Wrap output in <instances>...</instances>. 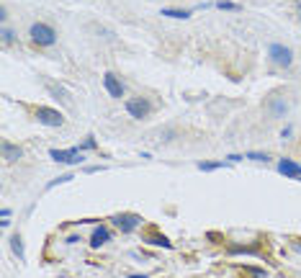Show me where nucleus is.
<instances>
[{"label":"nucleus","mask_w":301,"mask_h":278,"mask_svg":"<svg viewBox=\"0 0 301 278\" xmlns=\"http://www.w3.org/2000/svg\"><path fill=\"white\" fill-rule=\"evenodd\" d=\"M11 247H13V252H16L18 258H23V245H21V237H18V235L11 237Z\"/></svg>","instance_id":"nucleus-13"},{"label":"nucleus","mask_w":301,"mask_h":278,"mask_svg":"<svg viewBox=\"0 0 301 278\" xmlns=\"http://www.w3.org/2000/svg\"><path fill=\"white\" fill-rule=\"evenodd\" d=\"M296 16H298V18H301V3H298V6H296Z\"/></svg>","instance_id":"nucleus-22"},{"label":"nucleus","mask_w":301,"mask_h":278,"mask_svg":"<svg viewBox=\"0 0 301 278\" xmlns=\"http://www.w3.org/2000/svg\"><path fill=\"white\" fill-rule=\"evenodd\" d=\"M152 245H160V247H172L170 242H167V237L165 235H157V232H149V237H147Z\"/></svg>","instance_id":"nucleus-11"},{"label":"nucleus","mask_w":301,"mask_h":278,"mask_svg":"<svg viewBox=\"0 0 301 278\" xmlns=\"http://www.w3.org/2000/svg\"><path fill=\"white\" fill-rule=\"evenodd\" d=\"M162 16H170V18H188L191 11H172V8H165Z\"/></svg>","instance_id":"nucleus-12"},{"label":"nucleus","mask_w":301,"mask_h":278,"mask_svg":"<svg viewBox=\"0 0 301 278\" xmlns=\"http://www.w3.org/2000/svg\"><path fill=\"white\" fill-rule=\"evenodd\" d=\"M0 150H3V160L6 163H18L23 157V150L18 145H11V142H3V145H0Z\"/></svg>","instance_id":"nucleus-8"},{"label":"nucleus","mask_w":301,"mask_h":278,"mask_svg":"<svg viewBox=\"0 0 301 278\" xmlns=\"http://www.w3.org/2000/svg\"><path fill=\"white\" fill-rule=\"evenodd\" d=\"M270 59L275 64H281V67H288L293 62V52L288 47H283V44H270Z\"/></svg>","instance_id":"nucleus-5"},{"label":"nucleus","mask_w":301,"mask_h":278,"mask_svg":"<svg viewBox=\"0 0 301 278\" xmlns=\"http://www.w3.org/2000/svg\"><path fill=\"white\" fill-rule=\"evenodd\" d=\"M278 173H283L286 178L301 180V165H296L293 160H281V163H278Z\"/></svg>","instance_id":"nucleus-9"},{"label":"nucleus","mask_w":301,"mask_h":278,"mask_svg":"<svg viewBox=\"0 0 301 278\" xmlns=\"http://www.w3.org/2000/svg\"><path fill=\"white\" fill-rule=\"evenodd\" d=\"M273 111H275V116H281V113L286 111V106H283L281 101H275V103H273Z\"/></svg>","instance_id":"nucleus-21"},{"label":"nucleus","mask_w":301,"mask_h":278,"mask_svg":"<svg viewBox=\"0 0 301 278\" xmlns=\"http://www.w3.org/2000/svg\"><path fill=\"white\" fill-rule=\"evenodd\" d=\"M129 278H147V275H129Z\"/></svg>","instance_id":"nucleus-23"},{"label":"nucleus","mask_w":301,"mask_h":278,"mask_svg":"<svg viewBox=\"0 0 301 278\" xmlns=\"http://www.w3.org/2000/svg\"><path fill=\"white\" fill-rule=\"evenodd\" d=\"M216 8H224V11H237L239 6H237V3H229V0H219Z\"/></svg>","instance_id":"nucleus-15"},{"label":"nucleus","mask_w":301,"mask_h":278,"mask_svg":"<svg viewBox=\"0 0 301 278\" xmlns=\"http://www.w3.org/2000/svg\"><path fill=\"white\" fill-rule=\"evenodd\" d=\"M247 157H250V160H258V163H268V160H270V157H268V155H263V152H250Z\"/></svg>","instance_id":"nucleus-18"},{"label":"nucleus","mask_w":301,"mask_h":278,"mask_svg":"<svg viewBox=\"0 0 301 278\" xmlns=\"http://www.w3.org/2000/svg\"><path fill=\"white\" fill-rule=\"evenodd\" d=\"M78 150H80V152H83V150H95V139H93V136H85V142H83Z\"/></svg>","instance_id":"nucleus-17"},{"label":"nucleus","mask_w":301,"mask_h":278,"mask_svg":"<svg viewBox=\"0 0 301 278\" xmlns=\"http://www.w3.org/2000/svg\"><path fill=\"white\" fill-rule=\"evenodd\" d=\"M49 90H52V93H54V96H59V98H62V101H65V103H70V98H67V93H65V90H62V88H57V85H49Z\"/></svg>","instance_id":"nucleus-16"},{"label":"nucleus","mask_w":301,"mask_h":278,"mask_svg":"<svg viewBox=\"0 0 301 278\" xmlns=\"http://www.w3.org/2000/svg\"><path fill=\"white\" fill-rule=\"evenodd\" d=\"M49 155H52V160H57V163H67V165L83 160V152H80L78 147H75V150H52Z\"/></svg>","instance_id":"nucleus-6"},{"label":"nucleus","mask_w":301,"mask_h":278,"mask_svg":"<svg viewBox=\"0 0 301 278\" xmlns=\"http://www.w3.org/2000/svg\"><path fill=\"white\" fill-rule=\"evenodd\" d=\"M111 222L121 229V232H134L142 224V217H137V214H116Z\"/></svg>","instance_id":"nucleus-4"},{"label":"nucleus","mask_w":301,"mask_h":278,"mask_svg":"<svg viewBox=\"0 0 301 278\" xmlns=\"http://www.w3.org/2000/svg\"><path fill=\"white\" fill-rule=\"evenodd\" d=\"M36 121H39V124H44V126H62V124H65V116L59 113L57 108L39 106V108H36Z\"/></svg>","instance_id":"nucleus-3"},{"label":"nucleus","mask_w":301,"mask_h":278,"mask_svg":"<svg viewBox=\"0 0 301 278\" xmlns=\"http://www.w3.org/2000/svg\"><path fill=\"white\" fill-rule=\"evenodd\" d=\"M127 113L132 116V119H147L149 113H152V103L147 101V98H142V96H137V98H129L127 101Z\"/></svg>","instance_id":"nucleus-2"},{"label":"nucleus","mask_w":301,"mask_h":278,"mask_svg":"<svg viewBox=\"0 0 301 278\" xmlns=\"http://www.w3.org/2000/svg\"><path fill=\"white\" fill-rule=\"evenodd\" d=\"M67 180H72V175H70V173H67V175H62V178H57V180H52V183H49V188H52V186H57V183H67Z\"/></svg>","instance_id":"nucleus-19"},{"label":"nucleus","mask_w":301,"mask_h":278,"mask_svg":"<svg viewBox=\"0 0 301 278\" xmlns=\"http://www.w3.org/2000/svg\"><path fill=\"white\" fill-rule=\"evenodd\" d=\"M29 34H31V41H34V44H39V47H52V44L57 41L54 29H52V26H46V24H34Z\"/></svg>","instance_id":"nucleus-1"},{"label":"nucleus","mask_w":301,"mask_h":278,"mask_svg":"<svg viewBox=\"0 0 301 278\" xmlns=\"http://www.w3.org/2000/svg\"><path fill=\"white\" fill-rule=\"evenodd\" d=\"M219 168H224V163H198V170H219Z\"/></svg>","instance_id":"nucleus-14"},{"label":"nucleus","mask_w":301,"mask_h":278,"mask_svg":"<svg viewBox=\"0 0 301 278\" xmlns=\"http://www.w3.org/2000/svg\"><path fill=\"white\" fill-rule=\"evenodd\" d=\"M3 41H6V44L13 41V31H11V29H3Z\"/></svg>","instance_id":"nucleus-20"},{"label":"nucleus","mask_w":301,"mask_h":278,"mask_svg":"<svg viewBox=\"0 0 301 278\" xmlns=\"http://www.w3.org/2000/svg\"><path fill=\"white\" fill-rule=\"evenodd\" d=\"M108 237H111V235H108L106 227H95V229H93V237H90V245H93V247H101V245L108 242Z\"/></svg>","instance_id":"nucleus-10"},{"label":"nucleus","mask_w":301,"mask_h":278,"mask_svg":"<svg viewBox=\"0 0 301 278\" xmlns=\"http://www.w3.org/2000/svg\"><path fill=\"white\" fill-rule=\"evenodd\" d=\"M103 85H106V90H108L113 98H121V96H124V83L118 80L113 73H106V75H103Z\"/></svg>","instance_id":"nucleus-7"}]
</instances>
